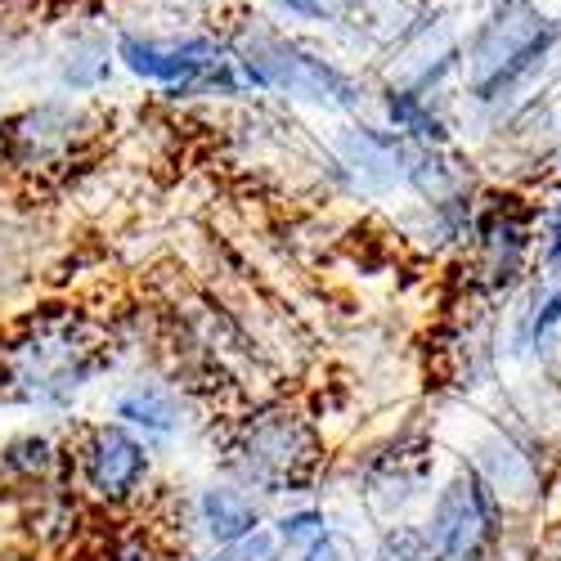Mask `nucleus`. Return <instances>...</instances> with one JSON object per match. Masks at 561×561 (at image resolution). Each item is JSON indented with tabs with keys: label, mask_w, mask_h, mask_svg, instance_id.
I'll list each match as a JSON object with an SVG mask.
<instances>
[{
	"label": "nucleus",
	"mask_w": 561,
	"mask_h": 561,
	"mask_svg": "<svg viewBox=\"0 0 561 561\" xmlns=\"http://www.w3.org/2000/svg\"><path fill=\"white\" fill-rule=\"evenodd\" d=\"M297 561H368V543L359 539L355 526H346V522L337 517V526L323 535L319 543H310Z\"/></svg>",
	"instance_id": "24"
},
{
	"label": "nucleus",
	"mask_w": 561,
	"mask_h": 561,
	"mask_svg": "<svg viewBox=\"0 0 561 561\" xmlns=\"http://www.w3.org/2000/svg\"><path fill=\"white\" fill-rule=\"evenodd\" d=\"M117 373L108 323L85 306L50 301L19 314L0 337V409L32 423H72L77 404Z\"/></svg>",
	"instance_id": "1"
},
{
	"label": "nucleus",
	"mask_w": 561,
	"mask_h": 561,
	"mask_svg": "<svg viewBox=\"0 0 561 561\" xmlns=\"http://www.w3.org/2000/svg\"><path fill=\"white\" fill-rule=\"evenodd\" d=\"M561 45V19L539 0H494L462 32L458 95L477 117L499 122L507 108L535 95V77L552 64Z\"/></svg>",
	"instance_id": "4"
},
{
	"label": "nucleus",
	"mask_w": 561,
	"mask_h": 561,
	"mask_svg": "<svg viewBox=\"0 0 561 561\" xmlns=\"http://www.w3.org/2000/svg\"><path fill=\"white\" fill-rule=\"evenodd\" d=\"M432 0H355V14H351V32L364 36L368 45H378L382 55H391L396 45L417 32L432 19Z\"/></svg>",
	"instance_id": "18"
},
{
	"label": "nucleus",
	"mask_w": 561,
	"mask_h": 561,
	"mask_svg": "<svg viewBox=\"0 0 561 561\" xmlns=\"http://www.w3.org/2000/svg\"><path fill=\"white\" fill-rule=\"evenodd\" d=\"M535 225L539 203L522 190L485 184L477 198L472 243L458 256L467 265V293L485 306H507L535 278Z\"/></svg>",
	"instance_id": "7"
},
{
	"label": "nucleus",
	"mask_w": 561,
	"mask_h": 561,
	"mask_svg": "<svg viewBox=\"0 0 561 561\" xmlns=\"http://www.w3.org/2000/svg\"><path fill=\"white\" fill-rule=\"evenodd\" d=\"M265 526H270V535L278 543V557L297 561L310 543H319L323 535L337 526V512L323 499H297V503H278Z\"/></svg>",
	"instance_id": "19"
},
{
	"label": "nucleus",
	"mask_w": 561,
	"mask_h": 561,
	"mask_svg": "<svg viewBox=\"0 0 561 561\" xmlns=\"http://www.w3.org/2000/svg\"><path fill=\"white\" fill-rule=\"evenodd\" d=\"M113 59L126 77L167 100H248V81L233 64L220 32H145L122 27L113 36Z\"/></svg>",
	"instance_id": "5"
},
{
	"label": "nucleus",
	"mask_w": 561,
	"mask_h": 561,
	"mask_svg": "<svg viewBox=\"0 0 561 561\" xmlns=\"http://www.w3.org/2000/svg\"><path fill=\"white\" fill-rule=\"evenodd\" d=\"M220 36L248 81V95H265L288 108L329 113L342 122L364 117V108L373 104V85L355 68L323 55L319 45L284 27L274 14H243Z\"/></svg>",
	"instance_id": "3"
},
{
	"label": "nucleus",
	"mask_w": 561,
	"mask_h": 561,
	"mask_svg": "<svg viewBox=\"0 0 561 561\" xmlns=\"http://www.w3.org/2000/svg\"><path fill=\"white\" fill-rule=\"evenodd\" d=\"M100 139V113L90 100L41 95L0 117V171L19 180H59Z\"/></svg>",
	"instance_id": "8"
},
{
	"label": "nucleus",
	"mask_w": 561,
	"mask_h": 561,
	"mask_svg": "<svg viewBox=\"0 0 561 561\" xmlns=\"http://www.w3.org/2000/svg\"><path fill=\"white\" fill-rule=\"evenodd\" d=\"M216 436V472L252 485L270 507L323 499L329 481V436L319 417L284 396L248 400L239 413L211 417Z\"/></svg>",
	"instance_id": "2"
},
{
	"label": "nucleus",
	"mask_w": 561,
	"mask_h": 561,
	"mask_svg": "<svg viewBox=\"0 0 561 561\" xmlns=\"http://www.w3.org/2000/svg\"><path fill=\"white\" fill-rule=\"evenodd\" d=\"M158 462L162 454L108 413L68 423V485L90 512L130 517L149 507L158 494Z\"/></svg>",
	"instance_id": "6"
},
{
	"label": "nucleus",
	"mask_w": 561,
	"mask_h": 561,
	"mask_svg": "<svg viewBox=\"0 0 561 561\" xmlns=\"http://www.w3.org/2000/svg\"><path fill=\"white\" fill-rule=\"evenodd\" d=\"M535 557H539V561H561V522L548 526V530L535 539Z\"/></svg>",
	"instance_id": "25"
},
{
	"label": "nucleus",
	"mask_w": 561,
	"mask_h": 561,
	"mask_svg": "<svg viewBox=\"0 0 561 561\" xmlns=\"http://www.w3.org/2000/svg\"><path fill=\"white\" fill-rule=\"evenodd\" d=\"M270 10L284 27H346L355 0H270Z\"/></svg>",
	"instance_id": "22"
},
{
	"label": "nucleus",
	"mask_w": 561,
	"mask_h": 561,
	"mask_svg": "<svg viewBox=\"0 0 561 561\" xmlns=\"http://www.w3.org/2000/svg\"><path fill=\"white\" fill-rule=\"evenodd\" d=\"M319 162L337 194L359 203H391L396 194H404L409 145L378 117H346L319 145Z\"/></svg>",
	"instance_id": "11"
},
{
	"label": "nucleus",
	"mask_w": 561,
	"mask_h": 561,
	"mask_svg": "<svg viewBox=\"0 0 561 561\" xmlns=\"http://www.w3.org/2000/svg\"><path fill=\"white\" fill-rule=\"evenodd\" d=\"M50 72H55V95H72V100L100 95V90L113 81V72H117L113 36H100V32L72 36L64 50L50 59Z\"/></svg>",
	"instance_id": "17"
},
{
	"label": "nucleus",
	"mask_w": 561,
	"mask_h": 561,
	"mask_svg": "<svg viewBox=\"0 0 561 561\" xmlns=\"http://www.w3.org/2000/svg\"><path fill=\"white\" fill-rule=\"evenodd\" d=\"M55 481H68V432L23 423L0 436V499L19 503Z\"/></svg>",
	"instance_id": "15"
},
{
	"label": "nucleus",
	"mask_w": 561,
	"mask_h": 561,
	"mask_svg": "<svg viewBox=\"0 0 561 561\" xmlns=\"http://www.w3.org/2000/svg\"><path fill=\"white\" fill-rule=\"evenodd\" d=\"M81 561H184L180 548L153 522H126L95 539Z\"/></svg>",
	"instance_id": "20"
},
{
	"label": "nucleus",
	"mask_w": 561,
	"mask_h": 561,
	"mask_svg": "<svg viewBox=\"0 0 561 561\" xmlns=\"http://www.w3.org/2000/svg\"><path fill=\"white\" fill-rule=\"evenodd\" d=\"M458 462H467L472 472L494 490V499L507 507V517H530L548 503L552 472H548V454L539 449L535 436L503 427V423H481L477 436L462 445Z\"/></svg>",
	"instance_id": "12"
},
{
	"label": "nucleus",
	"mask_w": 561,
	"mask_h": 561,
	"mask_svg": "<svg viewBox=\"0 0 561 561\" xmlns=\"http://www.w3.org/2000/svg\"><path fill=\"white\" fill-rule=\"evenodd\" d=\"M175 507H180V517H175L180 557L203 552V548H225L233 539H248L252 530H261L270 522V512H274L252 485L233 481L225 472L198 481L194 490H184Z\"/></svg>",
	"instance_id": "14"
},
{
	"label": "nucleus",
	"mask_w": 561,
	"mask_h": 561,
	"mask_svg": "<svg viewBox=\"0 0 561 561\" xmlns=\"http://www.w3.org/2000/svg\"><path fill=\"white\" fill-rule=\"evenodd\" d=\"M373 113L387 130H396L409 149H449L458 145V117L449 108V95L432 90L378 81L373 85Z\"/></svg>",
	"instance_id": "16"
},
{
	"label": "nucleus",
	"mask_w": 561,
	"mask_h": 561,
	"mask_svg": "<svg viewBox=\"0 0 561 561\" xmlns=\"http://www.w3.org/2000/svg\"><path fill=\"white\" fill-rule=\"evenodd\" d=\"M557 19H561V14H557Z\"/></svg>",
	"instance_id": "28"
},
{
	"label": "nucleus",
	"mask_w": 561,
	"mask_h": 561,
	"mask_svg": "<svg viewBox=\"0 0 561 561\" xmlns=\"http://www.w3.org/2000/svg\"><path fill=\"white\" fill-rule=\"evenodd\" d=\"M543 368H552V373L561 368V333H557V342H552V351L543 355Z\"/></svg>",
	"instance_id": "26"
},
{
	"label": "nucleus",
	"mask_w": 561,
	"mask_h": 561,
	"mask_svg": "<svg viewBox=\"0 0 561 561\" xmlns=\"http://www.w3.org/2000/svg\"><path fill=\"white\" fill-rule=\"evenodd\" d=\"M355 503L364 507L368 522L396 526V522H417L413 507H423L432 485H436V436H387L378 445H368L355 462Z\"/></svg>",
	"instance_id": "10"
},
{
	"label": "nucleus",
	"mask_w": 561,
	"mask_h": 561,
	"mask_svg": "<svg viewBox=\"0 0 561 561\" xmlns=\"http://www.w3.org/2000/svg\"><path fill=\"white\" fill-rule=\"evenodd\" d=\"M417 530L432 561H499L512 543L507 507L467 462H454L445 477H436Z\"/></svg>",
	"instance_id": "9"
},
{
	"label": "nucleus",
	"mask_w": 561,
	"mask_h": 561,
	"mask_svg": "<svg viewBox=\"0 0 561 561\" xmlns=\"http://www.w3.org/2000/svg\"><path fill=\"white\" fill-rule=\"evenodd\" d=\"M535 278L539 284H561V198L548 194L539 203L535 225Z\"/></svg>",
	"instance_id": "21"
},
{
	"label": "nucleus",
	"mask_w": 561,
	"mask_h": 561,
	"mask_svg": "<svg viewBox=\"0 0 561 561\" xmlns=\"http://www.w3.org/2000/svg\"><path fill=\"white\" fill-rule=\"evenodd\" d=\"M368 561H432V557L417 522H396V526H378V535L368 539Z\"/></svg>",
	"instance_id": "23"
},
{
	"label": "nucleus",
	"mask_w": 561,
	"mask_h": 561,
	"mask_svg": "<svg viewBox=\"0 0 561 561\" xmlns=\"http://www.w3.org/2000/svg\"><path fill=\"white\" fill-rule=\"evenodd\" d=\"M499 561H539V557H535V543H530V548H526V552H522V557H512V552H507V548H503V557H499Z\"/></svg>",
	"instance_id": "27"
},
{
	"label": "nucleus",
	"mask_w": 561,
	"mask_h": 561,
	"mask_svg": "<svg viewBox=\"0 0 561 561\" xmlns=\"http://www.w3.org/2000/svg\"><path fill=\"white\" fill-rule=\"evenodd\" d=\"M203 404L184 391L162 364H139L113 382L108 396V417H117L122 427L135 436H145L158 454L175 440H184L194 427H207L211 417H198Z\"/></svg>",
	"instance_id": "13"
}]
</instances>
